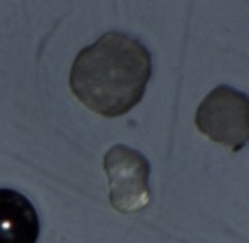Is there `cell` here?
Listing matches in <instances>:
<instances>
[{
	"mask_svg": "<svg viewBox=\"0 0 249 243\" xmlns=\"http://www.w3.org/2000/svg\"><path fill=\"white\" fill-rule=\"evenodd\" d=\"M150 75L152 55L145 45L113 31L79 51L70 70V89L92 113L118 117L143 99Z\"/></svg>",
	"mask_w": 249,
	"mask_h": 243,
	"instance_id": "1",
	"label": "cell"
},
{
	"mask_svg": "<svg viewBox=\"0 0 249 243\" xmlns=\"http://www.w3.org/2000/svg\"><path fill=\"white\" fill-rule=\"evenodd\" d=\"M39 218L33 202L14 189H0V243H36Z\"/></svg>",
	"mask_w": 249,
	"mask_h": 243,
	"instance_id": "4",
	"label": "cell"
},
{
	"mask_svg": "<svg viewBox=\"0 0 249 243\" xmlns=\"http://www.w3.org/2000/svg\"><path fill=\"white\" fill-rule=\"evenodd\" d=\"M109 180V202L118 212L133 214L150 201V163L145 155L126 145H114L103 162Z\"/></svg>",
	"mask_w": 249,
	"mask_h": 243,
	"instance_id": "3",
	"label": "cell"
},
{
	"mask_svg": "<svg viewBox=\"0 0 249 243\" xmlns=\"http://www.w3.org/2000/svg\"><path fill=\"white\" fill-rule=\"evenodd\" d=\"M248 97L227 85H218L200 104L195 123L201 134L239 151L248 143Z\"/></svg>",
	"mask_w": 249,
	"mask_h": 243,
	"instance_id": "2",
	"label": "cell"
}]
</instances>
